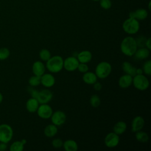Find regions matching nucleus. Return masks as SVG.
Wrapping results in <instances>:
<instances>
[{
  "label": "nucleus",
  "mask_w": 151,
  "mask_h": 151,
  "mask_svg": "<svg viewBox=\"0 0 151 151\" xmlns=\"http://www.w3.org/2000/svg\"><path fill=\"white\" fill-rule=\"evenodd\" d=\"M137 48L135 38L131 36L126 37L120 44V50L126 56H133Z\"/></svg>",
  "instance_id": "f257e3e1"
},
{
  "label": "nucleus",
  "mask_w": 151,
  "mask_h": 151,
  "mask_svg": "<svg viewBox=\"0 0 151 151\" xmlns=\"http://www.w3.org/2000/svg\"><path fill=\"white\" fill-rule=\"evenodd\" d=\"M64 60L60 55H54L47 61L46 68L52 73H57L63 68Z\"/></svg>",
  "instance_id": "f03ea898"
},
{
  "label": "nucleus",
  "mask_w": 151,
  "mask_h": 151,
  "mask_svg": "<svg viewBox=\"0 0 151 151\" xmlns=\"http://www.w3.org/2000/svg\"><path fill=\"white\" fill-rule=\"evenodd\" d=\"M123 31L129 35L136 34L140 29V24L135 18H129L126 19L122 24Z\"/></svg>",
  "instance_id": "7ed1b4c3"
},
{
  "label": "nucleus",
  "mask_w": 151,
  "mask_h": 151,
  "mask_svg": "<svg viewBox=\"0 0 151 151\" xmlns=\"http://www.w3.org/2000/svg\"><path fill=\"white\" fill-rule=\"evenodd\" d=\"M112 67L107 61H101L96 67L95 74L97 78L103 79L107 78L111 73Z\"/></svg>",
  "instance_id": "20e7f679"
},
{
  "label": "nucleus",
  "mask_w": 151,
  "mask_h": 151,
  "mask_svg": "<svg viewBox=\"0 0 151 151\" xmlns=\"http://www.w3.org/2000/svg\"><path fill=\"white\" fill-rule=\"evenodd\" d=\"M14 132L12 127L6 123L0 124V142L9 143L12 139Z\"/></svg>",
  "instance_id": "39448f33"
},
{
  "label": "nucleus",
  "mask_w": 151,
  "mask_h": 151,
  "mask_svg": "<svg viewBox=\"0 0 151 151\" xmlns=\"http://www.w3.org/2000/svg\"><path fill=\"white\" fill-rule=\"evenodd\" d=\"M132 84L136 89L140 91L146 90L149 86L148 78L142 74H136L133 76Z\"/></svg>",
  "instance_id": "423d86ee"
},
{
  "label": "nucleus",
  "mask_w": 151,
  "mask_h": 151,
  "mask_svg": "<svg viewBox=\"0 0 151 151\" xmlns=\"http://www.w3.org/2000/svg\"><path fill=\"white\" fill-rule=\"evenodd\" d=\"M38 116L43 119H50L53 113L52 107L47 104H41L37 110Z\"/></svg>",
  "instance_id": "0eeeda50"
},
{
  "label": "nucleus",
  "mask_w": 151,
  "mask_h": 151,
  "mask_svg": "<svg viewBox=\"0 0 151 151\" xmlns=\"http://www.w3.org/2000/svg\"><path fill=\"white\" fill-rule=\"evenodd\" d=\"M79 61L74 56L68 57L64 60L63 68L68 71H74L77 69Z\"/></svg>",
  "instance_id": "6e6552de"
},
{
  "label": "nucleus",
  "mask_w": 151,
  "mask_h": 151,
  "mask_svg": "<svg viewBox=\"0 0 151 151\" xmlns=\"http://www.w3.org/2000/svg\"><path fill=\"white\" fill-rule=\"evenodd\" d=\"M52 93L48 89H42L38 91V93L36 99L40 104H47L49 103L52 99Z\"/></svg>",
  "instance_id": "1a4fd4ad"
},
{
  "label": "nucleus",
  "mask_w": 151,
  "mask_h": 151,
  "mask_svg": "<svg viewBox=\"0 0 151 151\" xmlns=\"http://www.w3.org/2000/svg\"><path fill=\"white\" fill-rule=\"evenodd\" d=\"M50 118L52 124L57 126H59L63 124L65 122L67 117L64 111L58 110L53 112Z\"/></svg>",
  "instance_id": "9d476101"
},
{
  "label": "nucleus",
  "mask_w": 151,
  "mask_h": 151,
  "mask_svg": "<svg viewBox=\"0 0 151 151\" xmlns=\"http://www.w3.org/2000/svg\"><path fill=\"white\" fill-rule=\"evenodd\" d=\"M119 141L120 138L119 135L114 132L108 133L104 138L105 145L109 148H113L117 146L119 143Z\"/></svg>",
  "instance_id": "9b49d317"
},
{
  "label": "nucleus",
  "mask_w": 151,
  "mask_h": 151,
  "mask_svg": "<svg viewBox=\"0 0 151 151\" xmlns=\"http://www.w3.org/2000/svg\"><path fill=\"white\" fill-rule=\"evenodd\" d=\"M55 83V77L50 73H44L41 76V84L47 88L52 87Z\"/></svg>",
  "instance_id": "f8f14e48"
},
{
  "label": "nucleus",
  "mask_w": 151,
  "mask_h": 151,
  "mask_svg": "<svg viewBox=\"0 0 151 151\" xmlns=\"http://www.w3.org/2000/svg\"><path fill=\"white\" fill-rule=\"evenodd\" d=\"M148 15V12L146 9L144 8H139L134 11H132L129 13V18H135L137 20H144Z\"/></svg>",
  "instance_id": "ddd939ff"
},
{
  "label": "nucleus",
  "mask_w": 151,
  "mask_h": 151,
  "mask_svg": "<svg viewBox=\"0 0 151 151\" xmlns=\"http://www.w3.org/2000/svg\"><path fill=\"white\" fill-rule=\"evenodd\" d=\"M145 124V120L143 117L137 116L132 121V130L133 132L141 130Z\"/></svg>",
  "instance_id": "4468645a"
},
{
  "label": "nucleus",
  "mask_w": 151,
  "mask_h": 151,
  "mask_svg": "<svg viewBox=\"0 0 151 151\" xmlns=\"http://www.w3.org/2000/svg\"><path fill=\"white\" fill-rule=\"evenodd\" d=\"M32 71L35 76L41 77L45 73V66L42 62L40 61H36L32 64Z\"/></svg>",
  "instance_id": "2eb2a0df"
},
{
  "label": "nucleus",
  "mask_w": 151,
  "mask_h": 151,
  "mask_svg": "<svg viewBox=\"0 0 151 151\" xmlns=\"http://www.w3.org/2000/svg\"><path fill=\"white\" fill-rule=\"evenodd\" d=\"M77 58L79 63H88L92 59V54L88 50H83L78 52L77 55Z\"/></svg>",
  "instance_id": "dca6fc26"
},
{
  "label": "nucleus",
  "mask_w": 151,
  "mask_h": 151,
  "mask_svg": "<svg viewBox=\"0 0 151 151\" xmlns=\"http://www.w3.org/2000/svg\"><path fill=\"white\" fill-rule=\"evenodd\" d=\"M133 77L129 74L122 76L119 80V85L122 88H126L130 87L132 84Z\"/></svg>",
  "instance_id": "f3484780"
},
{
  "label": "nucleus",
  "mask_w": 151,
  "mask_h": 151,
  "mask_svg": "<svg viewBox=\"0 0 151 151\" xmlns=\"http://www.w3.org/2000/svg\"><path fill=\"white\" fill-rule=\"evenodd\" d=\"M39 105L40 103L36 99L31 97L27 101L25 107L28 111H29V113H34L37 111Z\"/></svg>",
  "instance_id": "a211bd4d"
},
{
  "label": "nucleus",
  "mask_w": 151,
  "mask_h": 151,
  "mask_svg": "<svg viewBox=\"0 0 151 151\" xmlns=\"http://www.w3.org/2000/svg\"><path fill=\"white\" fill-rule=\"evenodd\" d=\"M150 51V50L146 47H140L137 49L133 55L137 60H145L149 57Z\"/></svg>",
  "instance_id": "6ab92c4d"
},
{
  "label": "nucleus",
  "mask_w": 151,
  "mask_h": 151,
  "mask_svg": "<svg viewBox=\"0 0 151 151\" xmlns=\"http://www.w3.org/2000/svg\"><path fill=\"white\" fill-rule=\"evenodd\" d=\"M83 81L87 84H93L97 80V77L95 73L87 71L83 76Z\"/></svg>",
  "instance_id": "aec40b11"
},
{
  "label": "nucleus",
  "mask_w": 151,
  "mask_h": 151,
  "mask_svg": "<svg viewBox=\"0 0 151 151\" xmlns=\"http://www.w3.org/2000/svg\"><path fill=\"white\" fill-rule=\"evenodd\" d=\"M122 69L123 71L132 77L136 74V68L128 61H124L122 64Z\"/></svg>",
  "instance_id": "412c9836"
},
{
  "label": "nucleus",
  "mask_w": 151,
  "mask_h": 151,
  "mask_svg": "<svg viewBox=\"0 0 151 151\" xmlns=\"http://www.w3.org/2000/svg\"><path fill=\"white\" fill-rule=\"evenodd\" d=\"M58 132L57 126L54 124H50L45 126L44 130V133L47 137L51 138L55 136Z\"/></svg>",
  "instance_id": "4be33fe9"
},
{
  "label": "nucleus",
  "mask_w": 151,
  "mask_h": 151,
  "mask_svg": "<svg viewBox=\"0 0 151 151\" xmlns=\"http://www.w3.org/2000/svg\"><path fill=\"white\" fill-rule=\"evenodd\" d=\"M63 147L66 151H77L78 150V145L73 139H68L63 142Z\"/></svg>",
  "instance_id": "5701e85b"
},
{
  "label": "nucleus",
  "mask_w": 151,
  "mask_h": 151,
  "mask_svg": "<svg viewBox=\"0 0 151 151\" xmlns=\"http://www.w3.org/2000/svg\"><path fill=\"white\" fill-rule=\"evenodd\" d=\"M127 129L126 123L123 121H119L117 122L113 126V132L117 134H122L125 132Z\"/></svg>",
  "instance_id": "b1692460"
},
{
  "label": "nucleus",
  "mask_w": 151,
  "mask_h": 151,
  "mask_svg": "<svg viewBox=\"0 0 151 151\" xmlns=\"http://www.w3.org/2000/svg\"><path fill=\"white\" fill-rule=\"evenodd\" d=\"M135 137L137 141L141 143H146L149 139V137L147 133L141 130L136 132Z\"/></svg>",
  "instance_id": "393cba45"
},
{
  "label": "nucleus",
  "mask_w": 151,
  "mask_h": 151,
  "mask_svg": "<svg viewBox=\"0 0 151 151\" xmlns=\"http://www.w3.org/2000/svg\"><path fill=\"white\" fill-rule=\"evenodd\" d=\"M24 148V145L21 140L14 141L9 146L10 151H22Z\"/></svg>",
  "instance_id": "a878e982"
},
{
  "label": "nucleus",
  "mask_w": 151,
  "mask_h": 151,
  "mask_svg": "<svg viewBox=\"0 0 151 151\" xmlns=\"http://www.w3.org/2000/svg\"><path fill=\"white\" fill-rule=\"evenodd\" d=\"M40 59L43 61H48L51 57L50 51L47 49H42L39 52Z\"/></svg>",
  "instance_id": "bb28decb"
},
{
  "label": "nucleus",
  "mask_w": 151,
  "mask_h": 151,
  "mask_svg": "<svg viewBox=\"0 0 151 151\" xmlns=\"http://www.w3.org/2000/svg\"><path fill=\"white\" fill-rule=\"evenodd\" d=\"M28 83L31 87H37L41 84V77L32 76L28 80Z\"/></svg>",
  "instance_id": "cd10ccee"
},
{
  "label": "nucleus",
  "mask_w": 151,
  "mask_h": 151,
  "mask_svg": "<svg viewBox=\"0 0 151 151\" xmlns=\"http://www.w3.org/2000/svg\"><path fill=\"white\" fill-rule=\"evenodd\" d=\"M101 103L100 97L96 94H94L91 96L90 99V105L93 107H97L100 106Z\"/></svg>",
  "instance_id": "c85d7f7f"
},
{
  "label": "nucleus",
  "mask_w": 151,
  "mask_h": 151,
  "mask_svg": "<svg viewBox=\"0 0 151 151\" xmlns=\"http://www.w3.org/2000/svg\"><path fill=\"white\" fill-rule=\"evenodd\" d=\"M10 55V51L6 47H2L0 48V60H5L7 59Z\"/></svg>",
  "instance_id": "c756f323"
},
{
  "label": "nucleus",
  "mask_w": 151,
  "mask_h": 151,
  "mask_svg": "<svg viewBox=\"0 0 151 151\" xmlns=\"http://www.w3.org/2000/svg\"><path fill=\"white\" fill-rule=\"evenodd\" d=\"M143 72L147 75L150 76L151 74V60H149L145 62V63L143 65V68H142Z\"/></svg>",
  "instance_id": "7c9ffc66"
},
{
  "label": "nucleus",
  "mask_w": 151,
  "mask_h": 151,
  "mask_svg": "<svg viewBox=\"0 0 151 151\" xmlns=\"http://www.w3.org/2000/svg\"><path fill=\"white\" fill-rule=\"evenodd\" d=\"M136 40V42L137 45V47H145V44L147 38L143 36V35H140L139 36Z\"/></svg>",
  "instance_id": "2f4dec72"
},
{
  "label": "nucleus",
  "mask_w": 151,
  "mask_h": 151,
  "mask_svg": "<svg viewBox=\"0 0 151 151\" xmlns=\"http://www.w3.org/2000/svg\"><path fill=\"white\" fill-rule=\"evenodd\" d=\"M100 5L104 9H109L111 7V0H100Z\"/></svg>",
  "instance_id": "473e14b6"
},
{
  "label": "nucleus",
  "mask_w": 151,
  "mask_h": 151,
  "mask_svg": "<svg viewBox=\"0 0 151 151\" xmlns=\"http://www.w3.org/2000/svg\"><path fill=\"white\" fill-rule=\"evenodd\" d=\"M63 142L61 139L55 138L52 141V145L54 148L59 149L63 146Z\"/></svg>",
  "instance_id": "72a5a7b5"
},
{
  "label": "nucleus",
  "mask_w": 151,
  "mask_h": 151,
  "mask_svg": "<svg viewBox=\"0 0 151 151\" xmlns=\"http://www.w3.org/2000/svg\"><path fill=\"white\" fill-rule=\"evenodd\" d=\"M78 70L80 72V73H85L87 71H88V66L87 65V64L86 63H80L78 67H77Z\"/></svg>",
  "instance_id": "f704fd0d"
},
{
  "label": "nucleus",
  "mask_w": 151,
  "mask_h": 151,
  "mask_svg": "<svg viewBox=\"0 0 151 151\" xmlns=\"http://www.w3.org/2000/svg\"><path fill=\"white\" fill-rule=\"evenodd\" d=\"M29 92H30L31 97H33V98H35V99L37 98L38 93V91L37 89H35V88H31L30 90H29Z\"/></svg>",
  "instance_id": "c9c22d12"
},
{
  "label": "nucleus",
  "mask_w": 151,
  "mask_h": 151,
  "mask_svg": "<svg viewBox=\"0 0 151 151\" xmlns=\"http://www.w3.org/2000/svg\"><path fill=\"white\" fill-rule=\"evenodd\" d=\"M93 88L96 91H100L102 88V85L100 83H99V82L96 81V83H94L93 84Z\"/></svg>",
  "instance_id": "e433bc0d"
},
{
  "label": "nucleus",
  "mask_w": 151,
  "mask_h": 151,
  "mask_svg": "<svg viewBox=\"0 0 151 151\" xmlns=\"http://www.w3.org/2000/svg\"><path fill=\"white\" fill-rule=\"evenodd\" d=\"M7 143L0 142V151H5L7 149Z\"/></svg>",
  "instance_id": "4c0bfd02"
},
{
  "label": "nucleus",
  "mask_w": 151,
  "mask_h": 151,
  "mask_svg": "<svg viewBox=\"0 0 151 151\" xmlns=\"http://www.w3.org/2000/svg\"><path fill=\"white\" fill-rule=\"evenodd\" d=\"M145 47L148 48L149 50H151V38H148L146 40V44H145Z\"/></svg>",
  "instance_id": "58836bf2"
},
{
  "label": "nucleus",
  "mask_w": 151,
  "mask_h": 151,
  "mask_svg": "<svg viewBox=\"0 0 151 151\" xmlns=\"http://www.w3.org/2000/svg\"><path fill=\"white\" fill-rule=\"evenodd\" d=\"M143 70L142 68H137L136 69V74H143Z\"/></svg>",
  "instance_id": "ea45409f"
},
{
  "label": "nucleus",
  "mask_w": 151,
  "mask_h": 151,
  "mask_svg": "<svg viewBox=\"0 0 151 151\" xmlns=\"http://www.w3.org/2000/svg\"><path fill=\"white\" fill-rule=\"evenodd\" d=\"M3 99H4V97H3V95L0 92V103H1L3 101Z\"/></svg>",
  "instance_id": "a19ab883"
},
{
  "label": "nucleus",
  "mask_w": 151,
  "mask_h": 151,
  "mask_svg": "<svg viewBox=\"0 0 151 151\" xmlns=\"http://www.w3.org/2000/svg\"><path fill=\"white\" fill-rule=\"evenodd\" d=\"M21 141V142H22L24 145H25V144H26V143H27V140H26L25 139H22Z\"/></svg>",
  "instance_id": "79ce46f5"
},
{
  "label": "nucleus",
  "mask_w": 151,
  "mask_h": 151,
  "mask_svg": "<svg viewBox=\"0 0 151 151\" xmlns=\"http://www.w3.org/2000/svg\"><path fill=\"white\" fill-rule=\"evenodd\" d=\"M150 4H151V2L149 1V6H148V8H149V11H150Z\"/></svg>",
  "instance_id": "37998d69"
},
{
  "label": "nucleus",
  "mask_w": 151,
  "mask_h": 151,
  "mask_svg": "<svg viewBox=\"0 0 151 151\" xmlns=\"http://www.w3.org/2000/svg\"><path fill=\"white\" fill-rule=\"evenodd\" d=\"M91 1H99L100 0H91Z\"/></svg>",
  "instance_id": "c03bdc74"
},
{
  "label": "nucleus",
  "mask_w": 151,
  "mask_h": 151,
  "mask_svg": "<svg viewBox=\"0 0 151 151\" xmlns=\"http://www.w3.org/2000/svg\"><path fill=\"white\" fill-rule=\"evenodd\" d=\"M74 1H78V0H74Z\"/></svg>",
  "instance_id": "a18cd8bd"
}]
</instances>
